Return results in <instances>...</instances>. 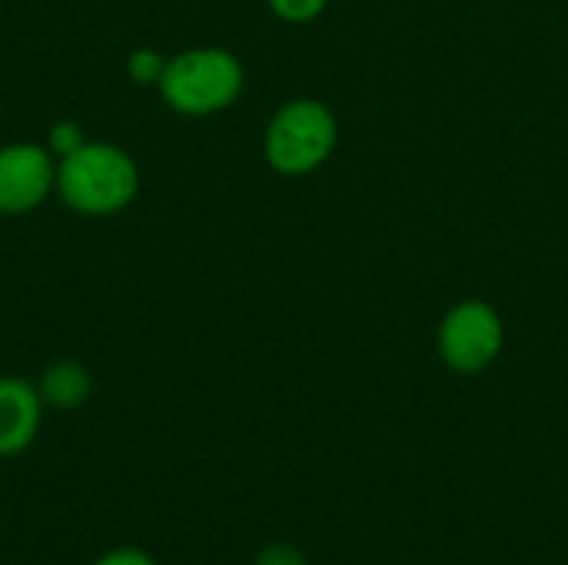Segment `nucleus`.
Masks as SVG:
<instances>
[{"label":"nucleus","mask_w":568,"mask_h":565,"mask_svg":"<svg viewBox=\"0 0 568 565\" xmlns=\"http://www.w3.org/2000/svg\"><path fill=\"white\" fill-rule=\"evenodd\" d=\"M53 183L57 170L43 147L10 143L0 150V216H20L37 210Z\"/></svg>","instance_id":"5"},{"label":"nucleus","mask_w":568,"mask_h":565,"mask_svg":"<svg viewBox=\"0 0 568 565\" xmlns=\"http://www.w3.org/2000/svg\"><path fill=\"white\" fill-rule=\"evenodd\" d=\"M57 190L63 203L83 216H113L133 203L140 173L130 153L113 143H80L60 157Z\"/></svg>","instance_id":"1"},{"label":"nucleus","mask_w":568,"mask_h":565,"mask_svg":"<svg viewBox=\"0 0 568 565\" xmlns=\"http://www.w3.org/2000/svg\"><path fill=\"white\" fill-rule=\"evenodd\" d=\"M436 343L453 373L476 376L499 360L506 346V326L486 300H463L443 316Z\"/></svg>","instance_id":"4"},{"label":"nucleus","mask_w":568,"mask_h":565,"mask_svg":"<svg viewBox=\"0 0 568 565\" xmlns=\"http://www.w3.org/2000/svg\"><path fill=\"white\" fill-rule=\"evenodd\" d=\"M163 67H166V60H163L156 50H150V47L133 50V53H130V60H126L130 77H133V80H140V83H160Z\"/></svg>","instance_id":"8"},{"label":"nucleus","mask_w":568,"mask_h":565,"mask_svg":"<svg viewBox=\"0 0 568 565\" xmlns=\"http://www.w3.org/2000/svg\"><path fill=\"white\" fill-rule=\"evenodd\" d=\"M93 565H156V559L150 553H143V549H136V546H116V549L103 553Z\"/></svg>","instance_id":"11"},{"label":"nucleus","mask_w":568,"mask_h":565,"mask_svg":"<svg viewBox=\"0 0 568 565\" xmlns=\"http://www.w3.org/2000/svg\"><path fill=\"white\" fill-rule=\"evenodd\" d=\"M253 565H310L293 543H270L256 553Z\"/></svg>","instance_id":"10"},{"label":"nucleus","mask_w":568,"mask_h":565,"mask_svg":"<svg viewBox=\"0 0 568 565\" xmlns=\"http://www.w3.org/2000/svg\"><path fill=\"white\" fill-rule=\"evenodd\" d=\"M43 400L37 386L17 376H0V460L20 456L40 430Z\"/></svg>","instance_id":"6"},{"label":"nucleus","mask_w":568,"mask_h":565,"mask_svg":"<svg viewBox=\"0 0 568 565\" xmlns=\"http://www.w3.org/2000/svg\"><path fill=\"white\" fill-rule=\"evenodd\" d=\"M90 390H93V380H90L87 366H80L73 360L50 363L37 386L43 406H50V410H77L90 400Z\"/></svg>","instance_id":"7"},{"label":"nucleus","mask_w":568,"mask_h":565,"mask_svg":"<svg viewBox=\"0 0 568 565\" xmlns=\"http://www.w3.org/2000/svg\"><path fill=\"white\" fill-rule=\"evenodd\" d=\"M156 87L176 113L213 117L240 97L243 63L223 47H193L166 60Z\"/></svg>","instance_id":"2"},{"label":"nucleus","mask_w":568,"mask_h":565,"mask_svg":"<svg viewBox=\"0 0 568 565\" xmlns=\"http://www.w3.org/2000/svg\"><path fill=\"white\" fill-rule=\"evenodd\" d=\"M266 3L276 17H283L290 23H310L326 10L329 0H266Z\"/></svg>","instance_id":"9"},{"label":"nucleus","mask_w":568,"mask_h":565,"mask_svg":"<svg viewBox=\"0 0 568 565\" xmlns=\"http://www.w3.org/2000/svg\"><path fill=\"white\" fill-rule=\"evenodd\" d=\"M336 147V117L320 100L283 103L263 137L266 163L283 176H306L320 170Z\"/></svg>","instance_id":"3"},{"label":"nucleus","mask_w":568,"mask_h":565,"mask_svg":"<svg viewBox=\"0 0 568 565\" xmlns=\"http://www.w3.org/2000/svg\"><path fill=\"white\" fill-rule=\"evenodd\" d=\"M80 143H83V140H80V127H77V123H57V127L50 130V150L60 153V157L73 153Z\"/></svg>","instance_id":"12"}]
</instances>
